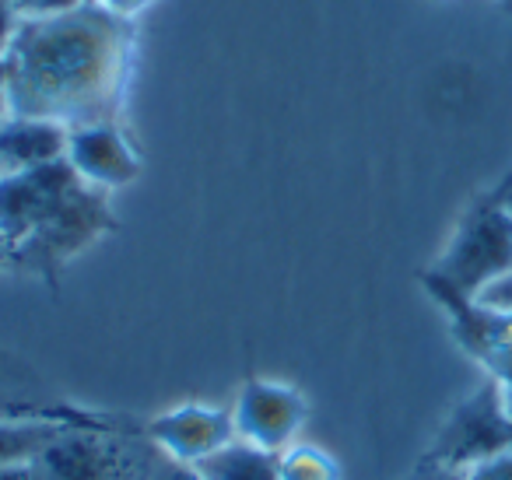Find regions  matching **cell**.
<instances>
[{
  "instance_id": "25",
  "label": "cell",
  "mask_w": 512,
  "mask_h": 480,
  "mask_svg": "<svg viewBox=\"0 0 512 480\" xmlns=\"http://www.w3.org/2000/svg\"><path fill=\"white\" fill-rule=\"evenodd\" d=\"M11 274V256H8V246H4V239H0V277Z\"/></svg>"
},
{
  "instance_id": "1",
  "label": "cell",
  "mask_w": 512,
  "mask_h": 480,
  "mask_svg": "<svg viewBox=\"0 0 512 480\" xmlns=\"http://www.w3.org/2000/svg\"><path fill=\"white\" fill-rule=\"evenodd\" d=\"M134 53V22L113 18L92 0L57 18H29L4 50L8 116L64 127L120 120Z\"/></svg>"
},
{
  "instance_id": "27",
  "label": "cell",
  "mask_w": 512,
  "mask_h": 480,
  "mask_svg": "<svg viewBox=\"0 0 512 480\" xmlns=\"http://www.w3.org/2000/svg\"><path fill=\"white\" fill-rule=\"evenodd\" d=\"M509 403H512V396H509Z\"/></svg>"
},
{
  "instance_id": "7",
  "label": "cell",
  "mask_w": 512,
  "mask_h": 480,
  "mask_svg": "<svg viewBox=\"0 0 512 480\" xmlns=\"http://www.w3.org/2000/svg\"><path fill=\"white\" fill-rule=\"evenodd\" d=\"M421 288L428 291L435 305L446 312L449 333L460 344V351H467L491 379H498L505 386V393L512 396V319L502 312L488 309L477 298H467L460 291H453L449 284H442L439 277H432L428 270H421Z\"/></svg>"
},
{
  "instance_id": "2",
  "label": "cell",
  "mask_w": 512,
  "mask_h": 480,
  "mask_svg": "<svg viewBox=\"0 0 512 480\" xmlns=\"http://www.w3.org/2000/svg\"><path fill=\"white\" fill-rule=\"evenodd\" d=\"M113 232H120V221L109 193L81 183L67 158L0 176V239L8 246L11 274L57 288L60 274Z\"/></svg>"
},
{
  "instance_id": "4",
  "label": "cell",
  "mask_w": 512,
  "mask_h": 480,
  "mask_svg": "<svg viewBox=\"0 0 512 480\" xmlns=\"http://www.w3.org/2000/svg\"><path fill=\"white\" fill-rule=\"evenodd\" d=\"M151 445L141 431L67 428L36 459V480H144Z\"/></svg>"
},
{
  "instance_id": "8",
  "label": "cell",
  "mask_w": 512,
  "mask_h": 480,
  "mask_svg": "<svg viewBox=\"0 0 512 480\" xmlns=\"http://www.w3.org/2000/svg\"><path fill=\"white\" fill-rule=\"evenodd\" d=\"M309 421V403L292 382L249 375L232 403L235 438L267 452H285L299 442V431Z\"/></svg>"
},
{
  "instance_id": "3",
  "label": "cell",
  "mask_w": 512,
  "mask_h": 480,
  "mask_svg": "<svg viewBox=\"0 0 512 480\" xmlns=\"http://www.w3.org/2000/svg\"><path fill=\"white\" fill-rule=\"evenodd\" d=\"M512 270V211L502 204L495 190L463 211L449 235L439 260L428 267V274L439 277L453 291L477 298L488 284Z\"/></svg>"
},
{
  "instance_id": "23",
  "label": "cell",
  "mask_w": 512,
  "mask_h": 480,
  "mask_svg": "<svg viewBox=\"0 0 512 480\" xmlns=\"http://www.w3.org/2000/svg\"><path fill=\"white\" fill-rule=\"evenodd\" d=\"M8 116V67H4V53H0V120Z\"/></svg>"
},
{
  "instance_id": "9",
  "label": "cell",
  "mask_w": 512,
  "mask_h": 480,
  "mask_svg": "<svg viewBox=\"0 0 512 480\" xmlns=\"http://www.w3.org/2000/svg\"><path fill=\"white\" fill-rule=\"evenodd\" d=\"M144 442L162 456L179 463H204L228 442H235L232 407H214V403H179V407L155 414L144 421Z\"/></svg>"
},
{
  "instance_id": "17",
  "label": "cell",
  "mask_w": 512,
  "mask_h": 480,
  "mask_svg": "<svg viewBox=\"0 0 512 480\" xmlns=\"http://www.w3.org/2000/svg\"><path fill=\"white\" fill-rule=\"evenodd\" d=\"M477 302L512 319V270L505 277H498L495 284H488V288H484L481 295H477Z\"/></svg>"
},
{
  "instance_id": "18",
  "label": "cell",
  "mask_w": 512,
  "mask_h": 480,
  "mask_svg": "<svg viewBox=\"0 0 512 480\" xmlns=\"http://www.w3.org/2000/svg\"><path fill=\"white\" fill-rule=\"evenodd\" d=\"M95 8L109 11L113 18H123V22H137L144 11H151L158 0H92Z\"/></svg>"
},
{
  "instance_id": "6",
  "label": "cell",
  "mask_w": 512,
  "mask_h": 480,
  "mask_svg": "<svg viewBox=\"0 0 512 480\" xmlns=\"http://www.w3.org/2000/svg\"><path fill=\"white\" fill-rule=\"evenodd\" d=\"M0 421H60L74 428H116L144 435V421L137 417L78 407L57 396V389L22 354L8 351L4 344H0Z\"/></svg>"
},
{
  "instance_id": "19",
  "label": "cell",
  "mask_w": 512,
  "mask_h": 480,
  "mask_svg": "<svg viewBox=\"0 0 512 480\" xmlns=\"http://www.w3.org/2000/svg\"><path fill=\"white\" fill-rule=\"evenodd\" d=\"M467 480H512V452H502V456L470 466Z\"/></svg>"
},
{
  "instance_id": "13",
  "label": "cell",
  "mask_w": 512,
  "mask_h": 480,
  "mask_svg": "<svg viewBox=\"0 0 512 480\" xmlns=\"http://www.w3.org/2000/svg\"><path fill=\"white\" fill-rule=\"evenodd\" d=\"M74 424L60 421H0V466L29 463L36 459L57 435Z\"/></svg>"
},
{
  "instance_id": "16",
  "label": "cell",
  "mask_w": 512,
  "mask_h": 480,
  "mask_svg": "<svg viewBox=\"0 0 512 480\" xmlns=\"http://www.w3.org/2000/svg\"><path fill=\"white\" fill-rule=\"evenodd\" d=\"M85 4L88 0H15L22 22H29V18H57V15H67V11L85 8Z\"/></svg>"
},
{
  "instance_id": "11",
  "label": "cell",
  "mask_w": 512,
  "mask_h": 480,
  "mask_svg": "<svg viewBox=\"0 0 512 480\" xmlns=\"http://www.w3.org/2000/svg\"><path fill=\"white\" fill-rule=\"evenodd\" d=\"M71 127L39 116H4L0 120V176L53 165L67 155Z\"/></svg>"
},
{
  "instance_id": "5",
  "label": "cell",
  "mask_w": 512,
  "mask_h": 480,
  "mask_svg": "<svg viewBox=\"0 0 512 480\" xmlns=\"http://www.w3.org/2000/svg\"><path fill=\"white\" fill-rule=\"evenodd\" d=\"M512 452V403L498 379L474 386L439 424L425 459L467 473L470 466Z\"/></svg>"
},
{
  "instance_id": "26",
  "label": "cell",
  "mask_w": 512,
  "mask_h": 480,
  "mask_svg": "<svg viewBox=\"0 0 512 480\" xmlns=\"http://www.w3.org/2000/svg\"><path fill=\"white\" fill-rule=\"evenodd\" d=\"M498 8H505V11H512V0H498Z\"/></svg>"
},
{
  "instance_id": "21",
  "label": "cell",
  "mask_w": 512,
  "mask_h": 480,
  "mask_svg": "<svg viewBox=\"0 0 512 480\" xmlns=\"http://www.w3.org/2000/svg\"><path fill=\"white\" fill-rule=\"evenodd\" d=\"M414 480H467V473L449 470V466H439L432 459H421V466L414 470Z\"/></svg>"
},
{
  "instance_id": "14",
  "label": "cell",
  "mask_w": 512,
  "mask_h": 480,
  "mask_svg": "<svg viewBox=\"0 0 512 480\" xmlns=\"http://www.w3.org/2000/svg\"><path fill=\"white\" fill-rule=\"evenodd\" d=\"M281 480H341V466L320 445L295 442L281 452Z\"/></svg>"
},
{
  "instance_id": "20",
  "label": "cell",
  "mask_w": 512,
  "mask_h": 480,
  "mask_svg": "<svg viewBox=\"0 0 512 480\" xmlns=\"http://www.w3.org/2000/svg\"><path fill=\"white\" fill-rule=\"evenodd\" d=\"M18 25H22V18H18L15 0H0V53L8 50V43L15 39Z\"/></svg>"
},
{
  "instance_id": "24",
  "label": "cell",
  "mask_w": 512,
  "mask_h": 480,
  "mask_svg": "<svg viewBox=\"0 0 512 480\" xmlns=\"http://www.w3.org/2000/svg\"><path fill=\"white\" fill-rule=\"evenodd\" d=\"M495 193H498V197H502V204H505V207H509V211H512V172H509V176L502 179V183L495 186Z\"/></svg>"
},
{
  "instance_id": "15",
  "label": "cell",
  "mask_w": 512,
  "mask_h": 480,
  "mask_svg": "<svg viewBox=\"0 0 512 480\" xmlns=\"http://www.w3.org/2000/svg\"><path fill=\"white\" fill-rule=\"evenodd\" d=\"M144 480H204V473L190 463H179V459H169L162 452H151V463H148V473Z\"/></svg>"
},
{
  "instance_id": "22",
  "label": "cell",
  "mask_w": 512,
  "mask_h": 480,
  "mask_svg": "<svg viewBox=\"0 0 512 480\" xmlns=\"http://www.w3.org/2000/svg\"><path fill=\"white\" fill-rule=\"evenodd\" d=\"M0 480H36V470H32V459H29V463L0 466Z\"/></svg>"
},
{
  "instance_id": "12",
  "label": "cell",
  "mask_w": 512,
  "mask_h": 480,
  "mask_svg": "<svg viewBox=\"0 0 512 480\" xmlns=\"http://www.w3.org/2000/svg\"><path fill=\"white\" fill-rule=\"evenodd\" d=\"M197 470L204 473V480H281V456L235 438L197 463Z\"/></svg>"
},
{
  "instance_id": "10",
  "label": "cell",
  "mask_w": 512,
  "mask_h": 480,
  "mask_svg": "<svg viewBox=\"0 0 512 480\" xmlns=\"http://www.w3.org/2000/svg\"><path fill=\"white\" fill-rule=\"evenodd\" d=\"M67 165L78 172L81 183L92 190L116 193L127 190L130 183L141 179V155L130 144L127 130L120 120L113 123H85V127H71L67 134Z\"/></svg>"
}]
</instances>
